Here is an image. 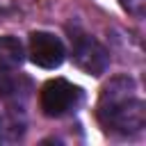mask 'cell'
Here are the masks:
<instances>
[{
    "mask_svg": "<svg viewBox=\"0 0 146 146\" xmlns=\"http://www.w3.org/2000/svg\"><path fill=\"white\" fill-rule=\"evenodd\" d=\"M82 100V91L80 87H75L73 82L64 80V78H55V80H48L43 87H41V94H39V105L43 110L46 116H64L66 112H71L78 103Z\"/></svg>",
    "mask_w": 146,
    "mask_h": 146,
    "instance_id": "obj_3",
    "label": "cell"
},
{
    "mask_svg": "<svg viewBox=\"0 0 146 146\" xmlns=\"http://www.w3.org/2000/svg\"><path fill=\"white\" fill-rule=\"evenodd\" d=\"M5 2H7V0H0V11H2V7H5Z\"/></svg>",
    "mask_w": 146,
    "mask_h": 146,
    "instance_id": "obj_7",
    "label": "cell"
},
{
    "mask_svg": "<svg viewBox=\"0 0 146 146\" xmlns=\"http://www.w3.org/2000/svg\"><path fill=\"white\" fill-rule=\"evenodd\" d=\"M119 2H121V7H123L128 14H132V16H137V18H141L144 11H146V0H119Z\"/></svg>",
    "mask_w": 146,
    "mask_h": 146,
    "instance_id": "obj_6",
    "label": "cell"
},
{
    "mask_svg": "<svg viewBox=\"0 0 146 146\" xmlns=\"http://www.w3.org/2000/svg\"><path fill=\"white\" fill-rule=\"evenodd\" d=\"M98 119L107 130L132 135L146 125V103L135 96V80L128 75L112 78L98 98Z\"/></svg>",
    "mask_w": 146,
    "mask_h": 146,
    "instance_id": "obj_1",
    "label": "cell"
},
{
    "mask_svg": "<svg viewBox=\"0 0 146 146\" xmlns=\"http://www.w3.org/2000/svg\"><path fill=\"white\" fill-rule=\"evenodd\" d=\"M71 57L75 66L89 75H103L110 66L107 48L82 30H71Z\"/></svg>",
    "mask_w": 146,
    "mask_h": 146,
    "instance_id": "obj_2",
    "label": "cell"
},
{
    "mask_svg": "<svg viewBox=\"0 0 146 146\" xmlns=\"http://www.w3.org/2000/svg\"><path fill=\"white\" fill-rule=\"evenodd\" d=\"M25 59L23 43L16 36H0V71H16Z\"/></svg>",
    "mask_w": 146,
    "mask_h": 146,
    "instance_id": "obj_5",
    "label": "cell"
},
{
    "mask_svg": "<svg viewBox=\"0 0 146 146\" xmlns=\"http://www.w3.org/2000/svg\"><path fill=\"white\" fill-rule=\"evenodd\" d=\"M64 43L50 32H32L30 34V59L41 68H57L64 62Z\"/></svg>",
    "mask_w": 146,
    "mask_h": 146,
    "instance_id": "obj_4",
    "label": "cell"
},
{
    "mask_svg": "<svg viewBox=\"0 0 146 146\" xmlns=\"http://www.w3.org/2000/svg\"><path fill=\"white\" fill-rule=\"evenodd\" d=\"M0 128H2V116H0Z\"/></svg>",
    "mask_w": 146,
    "mask_h": 146,
    "instance_id": "obj_8",
    "label": "cell"
}]
</instances>
